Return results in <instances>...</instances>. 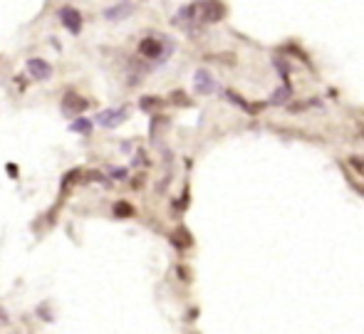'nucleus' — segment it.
Listing matches in <instances>:
<instances>
[{
  "label": "nucleus",
  "mask_w": 364,
  "mask_h": 334,
  "mask_svg": "<svg viewBox=\"0 0 364 334\" xmlns=\"http://www.w3.org/2000/svg\"><path fill=\"white\" fill-rule=\"evenodd\" d=\"M223 15H226L223 3H218V0H203V3H198V20H201V23H221Z\"/></svg>",
  "instance_id": "obj_5"
},
{
  "label": "nucleus",
  "mask_w": 364,
  "mask_h": 334,
  "mask_svg": "<svg viewBox=\"0 0 364 334\" xmlns=\"http://www.w3.org/2000/svg\"><path fill=\"white\" fill-rule=\"evenodd\" d=\"M176 273H179V277H181L183 282H188V280H191V277H188V270H186V268H179Z\"/></svg>",
  "instance_id": "obj_15"
},
{
  "label": "nucleus",
  "mask_w": 364,
  "mask_h": 334,
  "mask_svg": "<svg viewBox=\"0 0 364 334\" xmlns=\"http://www.w3.org/2000/svg\"><path fill=\"white\" fill-rule=\"evenodd\" d=\"M8 174L15 179V176H18V166H15V163H8Z\"/></svg>",
  "instance_id": "obj_16"
},
{
  "label": "nucleus",
  "mask_w": 364,
  "mask_h": 334,
  "mask_svg": "<svg viewBox=\"0 0 364 334\" xmlns=\"http://www.w3.org/2000/svg\"><path fill=\"white\" fill-rule=\"evenodd\" d=\"M87 107H90V99H85L82 94H77V92H64V94H62L60 109L67 119L82 117V114L87 112Z\"/></svg>",
  "instance_id": "obj_1"
},
{
  "label": "nucleus",
  "mask_w": 364,
  "mask_h": 334,
  "mask_svg": "<svg viewBox=\"0 0 364 334\" xmlns=\"http://www.w3.org/2000/svg\"><path fill=\"white\" fill-rule=\"evenodd\" d=\"M92 129H94V122L87 119V117H75L72 124H69V131H75V134H82V136H90Z\"/></svg>",
  "instance_id": "obj_10"
},
{
  "label": "nucleus",
  "mask_w": 364,
  "mask_h": 334,
  "mask_svg": "<svg viewBox=\"0 0 364 334\" xmlns=\"http://www.w3.org/2000/svg\"><path fill=\"white\" fill-rule=\"evenodd\" d=\"M131 13H134V5L126 3V0H119L117 5H112V8L104 10V20H109V23H119V20H124V18H129Z\"/></svg>",
  "instance_id": "obj_7"
},
{
  "label": "nucleus",
  "mask_w": 364,
  "mask_h": 334,
  "mask_svg": "<svg viewBox=\"0 0 364 334\" xmlns=\"http://www.w3.org/2000/svg\"><path fill=\"white\" fill-rule=\"evenodd\" d=\"M77 176H82V171H80V169H72V171H67V174H64V179H62V183H60L62 191H67V188L75 183V179H77Z\"/></svg>",
  "instance_id": "obj_13"
},
{
  "label": "nucleus",
  "mask_w": 364,
  "mask_h": 334,
  "mask_svg": "<svg viewBox=\"0 0 364 334\" xmlns=\"http://www.w3.org/2000/svg\"><path fill=\"white\" fill-rule=\"evenodd\" d=\"M159 104H161L159 97H141V99H139V107H141L144 112H152V109H156Z\"/></svg>",
  "instance_id": "obj_12"
},
{
  "label": "nucleus",
  "mask_w": 364,
  "mask_h": 334,
  "mask_svg": "<svg viewBox=\"0 0 364 334\" xmlns=\"http://www.w3.org/2000/svg\"><path fill=\"white\" fill-rule=\"evenodd\" d=\"M193 85H196V92H201V94H211V92L215 90L213 74L208 69H198V72L193 74Z\"/></svg>",
  "instance_id": "obj_8"
},
{
  "label": "nucleus",
  "mask_w": 364,
  "mask_h": 334,
  "mask_svg": "<svg viewBox=\"0 0 364 334\" xmlns=\"http://www.w3.org/2000/svg\"><path fill=\"white\" fill-rule=\"evenodd\" d=\"M193 20H198V3L196 5H183L181 10L174 15V23L176 25H186V23H193Z\"/></svg>",
  "instance_id": "obj_9"
},
{
  "label": "nucleus",
  "mask_w": 364,
  "mask_h": 334,
  "mask_svg": "<svg viewBox=\"0 0 364 334\" xmlns=\"http://www.w3.org/2000/svg\"><path fill=\"white\" fill-rule=\"evenodd\" d=\"M112 213H114V218H134V206L131 203H126V201H117L114 206H112Z\"/></svg>",
  "instance_id": "obj_11"
},
{
  "label": "nucleus",
  "mask_w": 364,
  "mask_h": 334,
  "mask_svg": "<svg viewBox=\"0 0 364 334\" xmlns=\"http://www.w3.org/2000/svg\"><path fill=\"white\" fill-rule=\"evenodd\" d=\"M57 18H60L62 28L69 32V35H80L82 28H85V18H82V13H80L77 8H72V5H62L60 10H57Z\"/></svg>",
  "instance_id": "obj_3"
},
{
  "label": "nucleus",
  "mask_w": 364,
  "mask_h": 334,
  "mask_svg": "<svg viewBox=\"0 0 364 334\" xmlns=\"http://www.w3.org/2000/svg\"><path fill=\"white\" fill-rule=\"evenodd\" d=\"M126 117H129L126 107L102 109V112H99V114L94 117V124H99V126H104V129H114V126H119L121 122H126Z\"/></svg>",
  "instance_id": "obj_4"
},
{
  "label": "nucleus",
  "mask_w": 364,
  "mask_h": 334,
  "mask_svg": "<svg viewBox=\"0 0 364 334\" xmlns=\"http://www.w3.org/2000/svg\"><path fill=\"white\" fill-rule=\"evenodd\" d=\"M109 174H112V176H114V179H117V181H124V179H126V174H129V171H126V169H112V171H109Z\"/></svg>",
  "instance_id": "obj_14"
},
{
  "label": "nucleus",
  "mask_w": 364,
  "mask_h": 334,
  "mask_svg": "<svg viewBox=\"0 0 364 334\" xmlns=\"http://www.w3.org/2000/svg\"><path fill=\"white\" fill-rule=\"evenodd\" d=\"M25 67H28V74H30L32 79H37V82L52 79V64L47 60H42V57H30V60L25 62Z\"/></svg>",
  "instance_id": "obj_6"
},
{
  "label": "nucleus",
  "mask_w": 364,
  "mask_h": 334,
  "mask_svg": "<svg viewBox=\"0 0 364 334\" xmlns=\"http://www.w3.org/2000/svg\"><path fill=\"white\" fill-rule=\"evenodd\" d=\"M139 55L144 57V60H164L169 52H171V45H166L164 40H159V37H144V40H139Z\"/></svg>",
  "instance_id": "obj_2"
}]
</instances>
